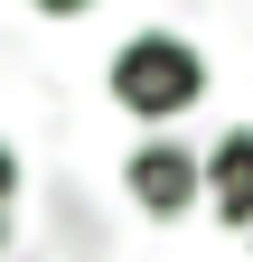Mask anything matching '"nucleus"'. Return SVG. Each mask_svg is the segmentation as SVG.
I'll return each instance as SVG.
<instances>
[{
    "instance_id": "obj_5",
    "label": "nucleus",
    "mask_w": 253,
    "mask_h": 262,
    "mask_svg": "<svg viewBox=\"0 0 253 262\" xmlns=\"http://www.w3.org/2000/svg\"><path fill=\"white\" fill-rule=\"evenodd\" d=\"M28 10H47V19H75V10H94V0H28Z\"/></svg>"
},
{
    "instance_id": "obj_1",
    "label": "nucleus",
    "mask_w": 253,
    "mask_h": 262,
    "mask_svg": "<svg viewBox=\"0 0 253 262\" xmlns=\"http://www.w3.org/2000/svg\"><path fill=\"white\" fill-rule=\"evenodd\" d=\"M197 94H206V56L178 28H141V38L113 47V103L132 122H187Z\"/></svg>"
},
{
    "instance_id": "obj_4",
    "label": "nucleus",
    "mask_w": 253,
    "mask_h": 262,
    "mask_svg": "<svg viewBox=\"0 0 253 262\" xmlns=\"http://www.w3.org/2000/svg\"><path fill=\"white\" fill-rule=\"evenodd\" d=\"M19 196V159H10V141H0V206Z\"/></svg>"
},
{
    "instance_id": "obj_6",
    "label": "nucleus",
    "mask_w": 253,
    "mask_h": 262,
    "mask_svg": "<svg viewBox=\"0 0 253 262\" xmlns=\"http://www.w3.org/2000/svg\"><path fill=\"white\" fill-rule=\"evenodd\" d=\"M0 253H10V215H0Z\"/></svg>"
},
{
    "instance_id": "obj_3",
    "label": "nucleus",
    "mask_w": 253,
    "mask_h": 262,
    "mask_svg": "<svg viewBox=\"0 0 253 262\" xmlns=\"http://www.w3.org/2000/svg\"><path fill=\"white\" fill-rule=\"evenodd\" d=\"M206 206H216V225L253 234V131H225L206 150Z\"/></svg>"
},
{
    "instance_id": "obj_2",
    "label": "nucleus",
    "mask_w": 253,
    "mask_h": 262,
    "mask_svg": "<svg viewBox=\"0 0 253 262\" xmlns=\"http://www.w3.org/2000/svg\"><path fill=\"white\" fill-rule=\"evenodd\" d=\"M122 187H132V206L141 215H187V206H197V196H206V159H187L178 141H141L132 150V169H122Z\"/></svg>"
}]
</instances>
